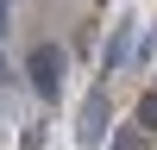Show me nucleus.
I'll list each match as a JSON object with an SVG mask.
<instances>
[{
    "label": "nucleus",
    "instance_id": "obj_3",
    "mask_svg": "<svg viewBox=\"0 0 157 150\" xmlns=\"http://www.w3.org/2000/svg\"><path fill=\"white\" fill-rule=\"evenodd\" d=\"M107 150H151V131L132 119V125H120V131H113V144H107Z\"/></svg>",
    "mask_w": 157,
    "mask_h": 150
},
{
    "label": "nucleus",
    "instance_id": "obj_4",
    "mask_svg": "<svg viewBox=\"0 0 157 150\" xmlns=\"http://www.w3.org/2000/svg\"><path fill=\"white\" fill-rule=\"evenodd\" d=\"M138 125H145V131H157V94L138 100Z\"/></svg>",
    "mask_w": 157,
    "mask_h": 150
},
{
    "label": "nucleus",
    "instance_id": "obj_5",
    "mask_svg": "<svg viewBox=\"0 0 157 150\" xmlns=\"http://www.w3.org/2000/svg\"><path fill=\"white\" fill-rule=\"evenodd\" d=\"M0 31H6V0H0Z\"/></svg>",
    "mask_w": 157,
    "mask_h": 150
},
{
    "label": "nucleus",
    "instance_id": "obj_6",
    "mask_svg": "<svg viewBox=\"0 0 157 150\" xmlns=\"http://www.w3.org/2000/svg\"><path fill=\"white\" fill-rule=\"evenodd\" d=\"M0 62H6V56H0Z\"/></svg>",
    "mask_w": 157,
    "mask_h": 150
},
{
    "label": "nucleus",
    "instance_id": "obj_2",
    "mask_svg": "<svg viewBox=\"0 0 157 150\" xmlns=\"http://www.w3.org/2000/svg\"><path fill=\"white\" fill-rule=\"evenodd\" d=\"M75 138H82V144H101V138H107V88H94V94H88V106H82V125H75Z\"/></svg>",
    "mask_w": 157,
    "mask_h": 150
},
{
    "label": "nucleus",
    "instance_id": "obj_1",
    "mask_svg": "<svg viewBox=\"0 0 157 150\" xmlns=\"http://www.w3.org/2000/svg\"><path fill=\"white\" fill-rule=\"evenodd\" d=\"M63 69H69V62H63V50H57V44H38L32 56H25V75H32L38 100H57V94H63Z\"/></svg>",
    "mask_w": 157,
    "mask_h": 150
}]
</instances>
